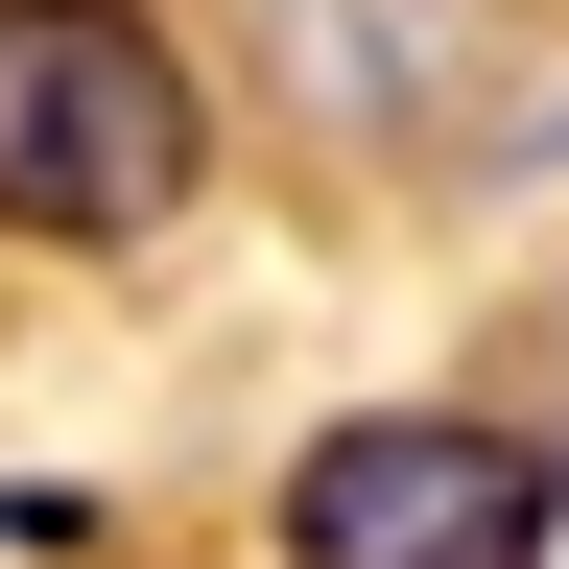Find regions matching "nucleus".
Wrapping results in <instances>:
<instances>
[{
  "label": "nucleus",
  "instance_id": "nucleus-2",
  "mask_svg": "<svg viewBox=\"0 0 569 569\" xmlns=\"http://www.w3.org/2000/svg\"><path fill=\"white\" fill-rule=\"evenodd\" d=\"M569 546V451L498 403H356L284 451V569H546Z\"/></svg>",
  "mask_w": 569,
  "mask_h": 569
},
{
  "label": "nucleus",
  "instance_id": "nucleus-1",
  "mask_svg": "<svg viewBox=\"0 0 569 569\" xmlns=\"http://www.w3.org/2000/svg\"><path fill=\"white\" fill-rule=\"evenodd\" d=\"M190 167H213V96L142 0H0V238L119 261L190 213Z\"/></svg>",
  "mask_w": 569,
  "mask_h": 569
}]
</instances>
